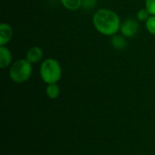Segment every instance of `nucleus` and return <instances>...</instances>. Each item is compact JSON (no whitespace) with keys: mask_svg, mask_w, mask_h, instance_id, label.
Returning <instances> with one entry per match:
<instances>
[{"mask_svg":"<svg viewBox=\"0 0 155 155\" xmlns=\"http://www.w3.org/2000/svg\"><path fill=\"white\" fill-rule=\"evenodd\" d=\"M93 25L100 34L106 36H113L120 31L122 24L119 15L115 12L101 8L93 15Z\"/></svg>","mask_w":155,"mask_h":155,"instance_id":"nucleus-1","label":"nucleus"},{"mask_svg":"<svg viewBox=\"0 0 155 155\" xmlns=\"http://www.w3.org/2000/svg\"><path fill=\"white\" fill-rule=\"evenodd\" d=\"M40 76L47 84H56L62 77V67L60 63L54 58L44 60L40 66Z\"/></svg>","mask_w":155,"mask_h":155,"instance_id":"nucleus-2","label":"nucleus"},{"mask_svg":"<svg viewBox=\"0 0 155 155\" xmlns=\"http://www.w3.org/2000/svg\"><path fill=\"white\" fill-rule=\"evenodd\" d=\"M33 72L32 64L26 59H18L12 64L9 70V76L11 80L16 84L26 82Z\"/></svg>","mask_w":155,"mask_h":155,"instance_id":"nucleus-3","label":"nucleus"},{"mask_svg":"<svg viewBox=\"0 0 155 155\" xmlns=\"http://www.w3.org/2000/svg\"><path fill=\"white\" fill-rule=\"evenodd\" d=\"M139 28L140 25L136 19L128 18L121 25L120 31L124 37H134L138 33Z\"/></svg>","mask_w":155,"mask_h":155,"instance_id":"nucleus-4","label":"nucleus"},{"mask_svg":"<svg viewBox=\"0 0 155 155\" xmlns=\"http://www.w3.org/2000/svg\"><path fill=\"white\" fill-rule=\"evenodd\" d=\"M43 57H44V52L38 46H33L29 48L25 54V59L29 61L31 64H36L42 61Z\"/></svg>","mask_w":155,"mask_h":155,"instance_id":"nucleus-5","label":"nucleus"},{"mask_svg":"<svg viewBox=\"0 0 155 155\" xmlns=\"http://www.w3.org/2000/svg\"><path fill=\"white\" fill-rule=\"evenodd\" d=\"M13 37V28L6 23L0 25V45H5Z\"/></svg>","mask_w":155,"mask_h":155,"instance_id":"nucleus-6","label":"nucleus"},{"mask_svg":"<svg viewBox=\"0 0 155 155\" xmlns=\"http://www.w3.org/2000/svg\"><path fill=\"white\" fill-rule=\"evenodd\" d=\"M12 54L5 45H0V68L5 69L11 64Z\"/></svg>","mask_w":155,"mask_h":155,"instance_id":"nucleus-7","label":"nucleus"},{"mask_svg":"<svg viewBox=\"0 0 155 155\" xmlns=\"http://www.w3.org/2000/svg\"><path fill=\"white\" fill-rule=\"evenodd\" d=\"M111 43H112L113 47L116 50H122V49L125 48L127 45L125 37L124 35H113L112 39H111Z\"/></svg>","mask_w":155,"mask_h":155,"instance_id":"nucleus-8","label":"nucleus"},{"mask_svg":"<svg viewBox=\"0 0 155 155\" xmlns=\"http://www.w3.org/2000/svg\"><path fill=\"white\" fill-rule=\"evenodd\" d=\"M64 7L70 11H76L82 7L83 0H60Z\"/></svg>","mask_w":155,"mask_h":155,"instance_id":"nucleus-9","label":"nucleus"},{"mask_svg":"<svg viewBox=\"0 0 155 155\" xmlns=\"http://www.w3.org/2000/svg\"><path fill=\"white\" fill-rule=\"evenodd\" d=\"M60 94L59 86L56 84H47L46 87V95L50 99H56Z\"/></svg>","mask_w":155,"mask_h":155,"instance_id":"nucleus-10","label":"nucleus"},{"mask_svg":"<svg viewBox=\"0 0 155 155\" xmlns=\"http://www.w3.org/2000/svg\"><path fill=\"white\" fill-rule=\"evenodd\" d=\"M145 26H146L147 31L151 35H155V15H151L145 21Z\"/></svg>","mask_w":155,"mask_h":155,"instance_id":"nucleus-11","label":"nucleus"},{"mask_svg":"<svg viewBox=\"0 0 155 155\" xmlns=\"http://www.w3.org/2000/svg\"><path fill=\"white\" fill-rule=\"evenodd\" d=\"M150 16H151V15H150V13L148 12V10L146 8H143V9L139 10L137 12V15H136L137 19L139 21H141V22L146 21Z\"/></svg>","mask_w":155,"mask_h":155,"instance_id":"nucleus-12","label":"nucleus"},{"mask_svg":"<svg viewBox=\"0 0 155 155\" xmlns=\"http://www.w3.org/2000/svg\"><path fill=\"white\" fill-rule=\"evenodd\" d=\"M145 8L151 15H155V0H145Z\"/></svg>","mask_w":155,"mask_h":155,"instance_id":"nucleus-13","label":"nucleus"},{"mask_svg":"<svg viewBox=\"0 0 155 155\" xmlns=\"http://www.w3.org/2000/svg\"><path fill=\"white\" fill-rule=\"evenodd\" d=\"M96 5V0H83V5L85 9H92Z\"/></svg>","mask_w":155,"mask_h":155,"instance_id":"nucleus-14","label":"nucleus"}]
</instances>
